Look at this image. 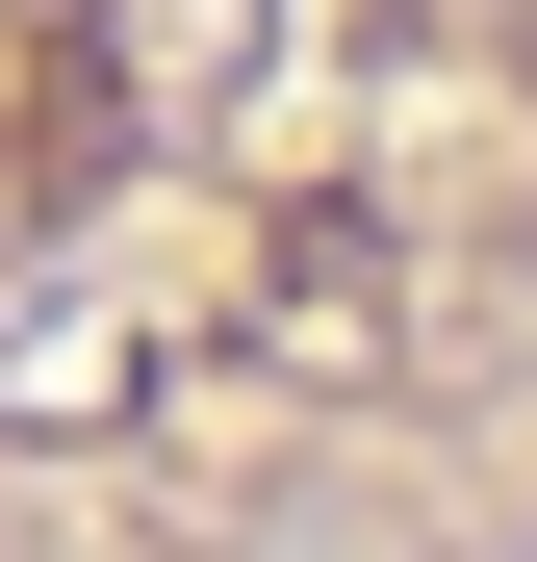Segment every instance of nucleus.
I'll use <instances>...</instances> for the list:
<instances>
[{"instance_id": "f257e3e1", "label": "nucleus", "mask_w": 537, "mask_h": 562, "mask_svg": "<svg viewBox=\"0 0 537 562\" xmlns=\"http://www.w3.org/2000/svg\"><path fill=\"white\" fill-rule=\"evenodd\" d=\"M0 562H537V0H0Z\"/></svg>"}]
</instances>
